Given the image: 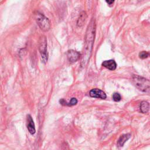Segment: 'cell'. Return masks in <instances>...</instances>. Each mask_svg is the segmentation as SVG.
I'll use <instances>...</instances> for the list:
<instances>
[{
    "mask_svg": "<svg viewBox=\"0 0 150 150\" xmlns=\"http://www.w3.org/2000/svg\"><path fill=\"white\" fill-rule=\"evenodd\" d=\"M96 25L94 18H92L88 24L85 35L84 45L81 58V67H84L88 64L91 56L96 36Z\"/></svg>",
    "mask_w": 150,
    "mask_h": 150,
    "instance_id": "6da1fadb",
    "label": "cell"
},
{
    "mask_svg": "<svg viewBox=\"0 0 150 150\" xmlns=\"http://www.w3.org/2000/svg\"><path fill=\"white\" fill-rule=\"evenodd\" d=\"M132 81L134 85L139 90L146 93H149L150 81L149 79L139 75H133Z\"/></svg>",
    "mask_w": 150,
    "mask_h": 150,
    "instance_id": "7a4b0ae2",
    "label": "cell"
},
{
    "mask_svg": "<svg viewBox=\"0 0 150 150\" xmlns=\"http://www.w3.org/2000/svg\"><path fill=\"white\" fill-rule=\"evenodd\" d=\"M35 18L38 26L44 32H47L50 29V22L49 19L43 14L37 12L35 14Z\"/></svg>",
    "mask_w": 150,
    "mask_h": 150,
    "instance_id": "3957f363",
    "label": "cell"
},
{
    "mask_svg": "<svg viewBox=\"0 0 150 150\" xmlns=\"http://www.w3.org/2000/svg\"><path fill=\"white\" fill-rule=\"evenodd\" d=\"M47 43L45 36H41L39 39V51L40 52L42 62L46 63L48 60Z\"/></svg>",
    "mask_w": 150,
    "mask_h": 150,
    "instance_id": "277c9868",
    "label": "cell"
},
{
    "mask_svg": "<svg viewBox=\"0 0 150 150\" xmlns=\"http://www.w3.org/2000/svg\"><path fill=\"white\" fill-rule=\"evenodd\" d=\"M66 54L68 61L71 63L77 62L81 56V54L79 52L72 49L68 50Z\"/></svg>",
    "mask_w": 150,
    "mask_h": 150,
    "instance_id": "5b68a950",
    "label": "cell"
},
{
    "mask_svg": "<svg viewBox=\"0 0 150 150\" xmlns=\"http://www.w3.org/2000/svg\"><path fill=\"white\" fill-rule=\"evenodd\" d=\"M90 96L93 98H98L101 99H105L107 97L106 94L99 88H93L90 91Z\"/></svg>",
    "mask_w": 150,
    "mask_h": 150,
    "instance_id": "8992f818",
    "label": "cell"
},
{
    "mask_svg": "<svg viewBox=\"0 0 150 150\" xmlns=\"http://www.w3.org/2000/svg\"><path fill=\"white\" fill-rule=\"evenodd\" d=\"M26 121H27V129L29 133L32 135H33L36 132L35 125L33 122V118L30 114L27 115L26 117Z\"/></svg>",
    "mask_w": 150,
    "mask_h": 150,
    "instance_id": "52a82bcc",
    "label": "cell"
},
{
    "mask_svg": "<svg viewBox=\"0 0 150 150\" xmlns=\"http://www.w3.org/2000/svg\"><path fill=\"white\" fill-rule=\"evenodd\" d=\"M102 66L110 70H114L117 68V63L115 60L112 59L104 61L102 63Z\"/></svg>",
    "mask_w": 150,
    "mask_h": 150,
    "instance_id": "ba28073f",
    "label": "cell"
},
{
    "mask_svg": "<svg viewBox=\"0 0 150 150\" xmlns=\"http://www.w3.org/2000/svg\"><path fill=\"white\" fill-rule=\"evenodd\" d=\"M131 135V134H124L121 135L117 141V145L118 147H122L124 146V144L130 138Z\"/></svg>",
    "mask_w": 150,
    "mask_h": 150,
    "instance_id": "9c48e42d",
    "label": "cell"
},
{
    "mask_svg": "<svg viewBox=\"0 0 150 150\" xmlns=\"http://www.w3.org/2000/svg\"><path fill=\"white\" fill-rule=\"evenodd\" d=\"M87 18V15L86 12L85 11H82L80 13V15L77 19V26L78 27H81L84 25V22H86Z\"/></svg>",
    "mask_w": 150,
    "mask_h": 150,
    "instance_id": "30bf717a",
    "label": "cell"
},
{
    "mask_svg": "<svg viewBox=\"0 0 150 150\" xmlns=\"http://www.w3.org/2000/svg\"><path fill=\"white\" fill-rule=\"evenodd\" d=\"M140 110L142 113H147L149 110V104L148 101H142L140 103Z\"/></svg>",
    "mask_w": 150,
    "mask_h": 150,
    "instance_id": "8fae6325",
    "label": "cell"
},
{
    "mask_svg": "<svg viewBox=\"0 0 150 150\" xmlns=\"http://www.w3.org/2000/svg\"><path fill=\"white\" fill-rule=\"evenodd\" d=\"M149 56V53L146 51H142L139 53V57L141 59H145L148 57Z\"/></svg>",
    "mask_w": 150,
    "mask_h": 150,
    "instance_id": "7c38bea8",
    "label": "cell"
},
{
    "mask_svg": "<svg viewBox=\"0 0 150 150\" xmlns=\"http://www.w3.org/2000/svg\"><path fill=\"white\" fill-rule=\"evenodd\" d=\"M112 99L114 101L118 102L121 100V96L118 93H114L112 94Z\"/></svg>",
    "mask_w": 150,
    "mask_h": 150,
    "instance_id": "4fadbf2b",
    "label": "cell"
},
{
    "mask_svg": "<svg viewBox=\"0 0 150 150\" xmlns=\"http://www.w3.org/2000/svg\"><path fill=\"white\" fill-rule=\"evenodd\" d=\"M77 102H78L76 98L73 97V98H71L70 102L67 103V106H73V105H75L77 103Z\"/></svg>",
    "mask_w": 150,
    "mask_h": 150,
    "instance_id": "5bb4252c",
    "label": "cell"
},
{
    "mask_svg": "<svg viewBox=\"0 0 150 150\" xmlns=\"http://www.w3.org/2000/svg\"><path fill=\"white\" fill-rule=\"evenodd\" d=\"M59 102H60V104H62L63 105H67V103L66 102V101L64 99H63V98L60 100Z\"/></svg>",
    "mask_w": 150,
    "mask_h": 150,
    "instance_id": "9a60e30c",
    "label": "cell"
},
{
    "mask_svg": "<svg viewBox=\"0 0 150 150\" xmlns=\"http://www.w3.org/2000/svg\"><path fill=\"white\" fill-rule=\"evenodd\" d=\"M114 1H115V0H105L106 2H107L108 5H112V4L114 3Z\"/></svg>",
    "mask_w": 150,
    "mask_h": 150,
    "instance_id": "2e32d148",
    "label": "cell"
}]
</instances>
